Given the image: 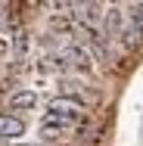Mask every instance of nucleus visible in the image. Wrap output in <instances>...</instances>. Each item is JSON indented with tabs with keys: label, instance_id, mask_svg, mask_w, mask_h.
<instances>
[{
	"label": "nucleus",
	"instance_id": "nucleus-1",
	"mask_svg": "<svg viewBox=\"0 0 143 146\" xmlns=\"http://www.w3.org/2000/svg\"><path fill=\"white\" fill-rule=\"evenodd\" d=\"M53 115H62V118H81L84 112V103L81 100H75V96H56V100H50V106H47Z\"/></svg>",
	"mask_w": 143,
	"mask_h": 146
},
{
	"label": "nucleus",
	"instance_id": "nucleus-2",
	"mask_svg": "<svg viewBox=\"0 0 143 146\" xmlns=\"http://www.w3.org/2000/svg\"><path fill=\"white\" fill-rule=\"evenodd\" d=\"M62 59L72 62V65H78V68H90V62H93V56H90V50H87L84 44H72V47H65Z\"/></svg>",
	"mask_w": 143,
	"mask_h": 146
},
{
	"label": "nucleus",
	"instance_id": "nucleus-3",
	"mask_svg": "<svg viewBox=\"0 0 143 146\" xmlns=\"http://www.w3.org/2000/svg\"><path fill=\"white\" fill-rule=\"evenodd\" d=\"M22 134H25V124H22V118L0 112V137H22Z\"/></svg>",
	"mask_w": 143,
	"mask_h": 146
},
{
	"label": "nucleus",
	"instance_id": "nucleus-4",
	"mask_svg": "<svg viewBox=\"0 0 143 146\" xmlns=\"http://www.w3.org/2000/svg\"><path fill=\"white\" fill-rule=\"evenodd\" d=\"M124 19H121V13L118 9H109L106 13V37H121L124 34Z\"/></svg>",
	"mask_w": 143,
	"mask_h": 146
},
{
	"label": "nucleus",
	"instance_id": "nucleus-5",
	"mask_svg": "<svg viewBox=\"0 0 143 146\" xmlns=\"http://www.w3.org/2000/svg\"><path fill=\"white\" fill-rule=\"evenodd\" d=\"M34 103H37V96H34L31 90H19V93L9 96V106H13V109H31Z\"/></svg>",
	"mask_w": 143,
	"mask_h": 146
},
{
	"label": "nucleus",
	"instance_id": "nucleus-6",
	"mask_svg": "<svg viewBox=\"0 0 143 146\" xmlns=\"http://www.w3.org/2000/svg\"><path fill=\"white\" fill-rule=\"evenodd\" d=\"M75 118H62V115H53V112H47L44 115V127H69Z\"/></svg>",
	"mask_w": 143,
	"mask_h": 146
},
{
	"label": "nucleus",
	"instance_id": "nucleus-7",
	"mask_svg": "<svg viewBox=\"0 0 143 146\" xmlns=\"http://www.w3.org/2000/svg\"><path fill=\"white\" fill-rule=\"evenodd\" d=\"M128 16H131V25H134L137 31H143V3H134Z\"/></svg>",
	"mask_w": 143,
	"mask_h": 146
},
{
	"label": "nucleus",
	"instance_id": "nucleus-8",
	"mask_svg": "<svg viewBox=\"0 0 143 146\" xmlns=\"http://www.w3.org/2000/svg\"><path fill=\"white\" fill-rule=\"evenodd\" d=\"M16 146H28V143H16Z\"/></svg>",
	"mask_w": 143,
	"mask_h": 146
}]
</instances>
